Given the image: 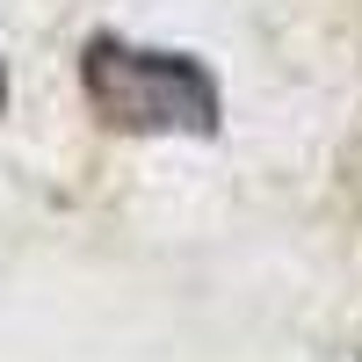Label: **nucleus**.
Masks as SVG:
<instances>
[{
    "mask_svg": "<svg viewBox=\"0 0 362 362\" xmlns=\"http://www.w3.org/2000/svg\"><path fill=\"white\" fill-rule=\"evenodd\" d=\"M80 95L109 131H131V138H210L225 116V95L203 58L124 44V37H87Z\"/></svg>",
    "mask_w": 362,
    "mask_h": 362,
    "instance_id": "1",
    "label": "nucleus"
},
{
    "mask_svg": "<svg viewBox=\"0 0 362 362\" xmlns=\"http://www.w3.org/2000/svg\"><path fill=\"white\" fill-rule=\"evenodd\" d=\"M0 109H8V73H0Z\"/></svg>",
    "mask_w": 362,
    "mask_h": 362,
    "instance_id": "2",
    "label": "nucleus"
}]
</instances>
